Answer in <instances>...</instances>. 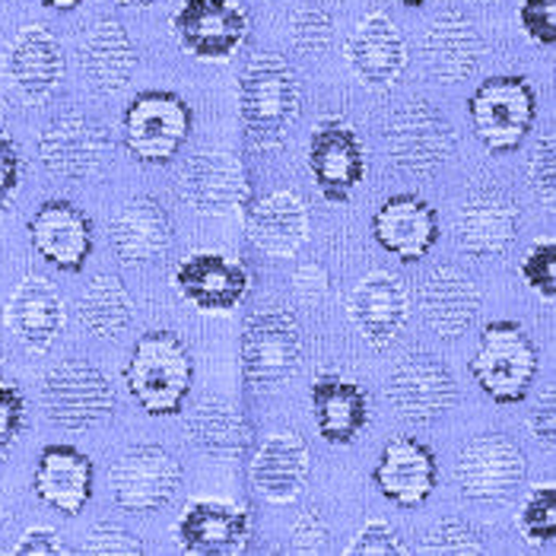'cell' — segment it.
I'll return each mask as SVG.
<instances>
[{"label": "cell", "instance_id": "obj_2", "mask_svg": "<svg viewBox=\"0 0 556 556\" xmlns=\"http://www.w3.org/2000/svg\"><path fill=\"white\" fill-rule=\"evenodd\" d=\"M125 379L134 401L150 417H172L191 391L194 359L175 331H147L134 343Z\"/></svg>", "mask_w": 556, "mask_h": 556}, {"label": "cell", "instance_id": "obj_45", "mask_svg": "<svg viewBox=\"0 0 556 556\" xmlns=\"http://www.w3.org/2000/svg\"><path fill=\"white\" fill-rule=\"evenodd\" d=\"M328 544V521L318 509H308L293 525V551L296 554H318Z\"/></svg>", "mask_w": 556, "mask_h": 556}, {"label": "cell", "instance_id": "obj_8", "mask_svg": "<svg viewBox=\"0 0 556 556\" xmlns=\"http://www.w3.org/2000/svg\"><path fill=\"white\" fill-rule=\"evenodd\" d=\"M386 147L397 169L427 175L448 163L455 150V130L432 102L414 99L388 115Z\"/></svg>", "mask_w": 556, "mask_h": 556}, {"label": "cell", "instance_id": "obj_43", "mask_svg": "<svg viewBox=\"0 0 556 556\" xmlns=\"http://www.w3.org/2000/svg\"><path fill=\"white\" fill-rule=\"evenodd\" d=\"M528 181H531V191L538 194V201H544L547 207H554L556 194V150H554V134H544L534 156H531V166H528Z\"/></svg>", "mask_w": 556, "mask_h": 556}, {"label": "cell", "instance_id": "obj_28", "mask_svg": "<svg viewBox=\"0 0 556 556\" xmlns=\"http://www.w3.org/2000/svg\"><path fill=\"white\" fill-rule=\"evenodd\" d=\"M36 496L64 515H80L92 496V462L77 445H48L36 465Z\"/></svg>", "mask_w": 556, "mask_h": 556}, {"label": "cell", "instance_id": "obj_31", "mask_svg": "<svg viewBox=\"0 0 556 556\" xmlns=\"http://www.w3.org/2000/svg\"><path fill=\"white\" fill-rule=\"evenodd\" d=\"M80 64L96 92L125 89L137 67V48L118 20H96L80 42Z\"/></svg>", "mask_w": 556, "mask_h": 556}, {"label": "cell", "instance_id": "obj_48", "mask_svg": "<svg viewBox=\"0 0 556 556\" xmlns=\"http://www.w3.org/2000/svg\"><path fill=\"white\" fill-rule=\"evenodd\" d=\"M293 287H296V296L302 302L318 305V302L325 300V293H328V274L318 264H302L300 270H296V277H293Z\"/></svg>", "mask_w": 556, "mask_h": 556}, {"label": "cell", "instance_id": "obj_44", "mask_svg": "<svg viewBox=\"0 0 556 556\" xmlns=\"http://www.w3.org/2000/svg\"><path fill=\"white\" fill-rule=\"evenodd\" d=\"M346 554H407V547L401 544V538H397V531L391 525H386V521H366L363 531L356 534V541L346 547Z\"/></svg>", "mask_w": 556, "mask_h": 556}, {"label": "cell", "instance_id": "obj_3", "mask_svg": "<svg viewBox=\"0 0 556 556\" xmlns=\"http://www.w3.org/2000/svg\"><path fill=\"white\" fill-rule=\"evenodd\" d=\"M302 366V331L293 312L267 305L242 328V379L257 394L290 386Z\"/></svg>", "mask_w": 556, "mask_h": 556}, {"label": "cell", "instance_id": "obj_13", "mask_svg": "<svg viewBox=\"0 0 556 556\" xmlns=\"http://www.w3.org/2000/svg\"><path fill=\"white\" fill-rule=\"evenodd\" d=\"M308 169L325 201L343 204L366 175V150L359 134L343 118L318 122L308 137Z\"/></svg>", "mask_w": 556, "mask_h": 556}, {"label": "cell", "instance_id": "obj_49", "mask_svg": "<svg viewBox=\"0 0 556 556\" xmlns=\"http://www.w3.org/2000/svg\"><path fill=\"white\" fill-rule=\"evenodd\" d=\"M16 554L20 556H54V554H67L64 541L48 531V528H33L23 534V541L16 544Z\"/></svg>", "mask_w": 556, "mask_h": 556}, {"label": "cell", "instance_id": "obj_41", "mask_svg": "<svg viewBox=\"0 0 556 556\" xmlns=\"http://www.w3.org/2000/svg\"><path fill=\"white\" fill-rule=\"evenodd\" d=\"M518 23L525 36L541 48H554L556 42V0H521Z\"/></svg>", "mask_w": 556, "mask_h": 556}, {"label": "cell", "instance_id": "obj_38", "mask_svg": "<svg viewBox=\"0 0 556 556\" xmlns=\"http://www.w3.org/2000/svg\"><path fill=\"white\" fill-rule=\"evenodd\" d=\"M521 277L525 283L541 296V300H556V242L554 236H544L531 245V252L521 261Z\"/></svg>", "mask_w": 556, "mask_h": 556}, {"label": "cell", "instance_id": "obj_27", "mask_svg": "<svg viewBox=\"0 0 556 556\" xmlns=\"http://www.w3.org/2000/svg\"><path fill=\"white\" fill-rule=\"evenodd\" d=\"M518 207L503 191H477L458 211V245L477 261L500 257L515 242Z\"/></svg>", "mask_w": 556, "mask_h": 556}, {"label": "cell", "instance_id": "obj_20", "mask_svg": "<svg viewBox=\"0 0 556 556\" xmlns=\"http://www.w3.org/2000/svg\"><path fill=\"white\" fill-rule=\"evenodd\" d=\"M249 538H252L249 513L232 503L194 500L178 518V544L185 554L236 556L249 547Z\"/></svg>", "mask_w": 556, "mask_h": 556}, {"label": "cell", "instance_id": "obj_11", "mask_svg": "<svg viewBox=\"0 0 556 556\" xmlns=\"http://www.w3.org/2000/svg\"><path fill=\"white\" fill-rule=\"evenodd\" d=\"M172 36L198 61H229L249 39V16L236 0H185L172 16Z\"/></svg>", "mask_w": 556, "mask_h": 556}, {"label": "cell", "instance_id": "obj_15", "mask_svg": "<svg viewBox=\"0 0 556 556\" xmlns=\"http://www.w3.org/2000/svg\"><path fill=\"white\" fill-rule=\"evenodd\" d=\"M109 156V130L89 115H61L39 137V160L51 175L84 181Z\"/></svg>", "mask_w": 556, "mask_h": 556}, {"label": "cell", "instance_id": "obj_35", "mask_svg": "<svg viewBox=\"0 0 556 556\" xmlns=\"http://www.w3.org/2000/svg\"><path fill=\"white\" fill-rule=\"evenodd\" d=\"M134 318V302L128 287L115 274H99L89 280L80 296V321L96 338H118Z\"/></svg>", "mask_w": 556, "mask_h": 556}, {"label": "cell", "instance_id": "obj_51", "mask_svg": "<svg viewBox=\"0 0 556 556\" xmlns=\"http://www.w3.org/2000/svg\"><path fill=\"white\" fill-rule=\"evenodd\" d=\"M112 3H118V7H125V10H150V7H156V3H163V0H112Z\"/></svg>", "mask_w": 556, "mask_h": 556}, {"label": "cell", "instance_id": "obj_50", "mask_svg": "<svg viewBox=\"0 0 556 556\" xmlns=\"http://www.w3.org/2000/svg\"><path fill=\"white\" fill-rule=\"evenodd\" d=\"M42 7H48V10H61V13H71V10H77L84 0H39Z\"/></svg>", "mask_w": 556, "mask_h": 556}, {"label": "cell", "instance_id": "obj_9", "mask_svg": "<svg viewBox=\"0 0 556 556\" xmlns=\"http://www.w3.org/2000/svg\"><path fill=\"white\" fill-rule=\"evenodd\" d=\"M528 473L525 452L518 448V442L500 435V432H486L471 439L455 465V477L462 493L473 503H506L521 490Z\"/></svg>", "mask_w": 556, "mask_h": 556}, {"label": "cell", "instance_id": "obj_18", "mask_svg": "<svg viewBox=\"0 0 556 556\" xmlns=\"http://www.w3.org/2000/svg\"><path fill=\"white\" fill-rule=\"evenodd\" d=\"M346 64L359 84L382 92L401 80L407 67V42L388 13H369L359 20L346 42Z\"/></svg>", "mask_w": 556, "mask_h": 556}, {"label": "cell", "instance_id": "obj_37", "mask_svg": "<svg viewBox=\"0 0 556 556\" xmlns=\"http://www.w3.org/2000/svg\"><path fill=\"white\" fill-rule=\"evenodd\" d=\"M334 29H338L334 10L328 3L315 0V3L296 10V16H293V45L302 54H321L334 39Z\"/></svg>", "mask_w": 556, "mask_h": 556}, {"label": "cell", "instance_id": "obj_22", "mask_svg": "<svg viewBox=\"0 0 556 556\" xmlns=\"http://www.w3.org/2000/svg\"><path fill=\"white\" fill-rule=\"evenodd\" d=\"M483 308V293L468 274L455 267H435L420 283V315L429 328L452 341L473 328Z\"/></svg>", "mask_w": 556, "mask_h": 556}, {"label": "cell", "instance_id": "obj_5", "mask_svg": "<svg viewBox=\"0 0 556 556\" xmlns=\"http://www.w3.org/2000/svg\"><path fill=\"white\" fill-rule=\"evenodd\" d=\"M42 404L54 427L86 432L112 420L115 388L96 363L64 359L45 376Z\"/></svg>", "mask_w": 556, "mask_h": 556}, {"label": "cell", "instance_id": "obj_30", "mask_svg": "<svg viewBox=\"0 0 556 556\" xmlns=\"http://www.w3.org/2000/svg\"><path fill=\"white\" fill-rule=\"evenodd\" d=\"M109 239L115 255L125 264H147L169 252L172 219L153 198H130L118 214L112 216Z\"/></svg>", "mask_w": 556, "mask_h": 556}, {"label": "cell", "instance_id": "obj_26", "mask_svg": "<svg viewBox=\"0 0 556 556\" xmlns=\"http://www.w3.org/2000/svg\"><path fill=\"white\" fill-rule=\"evenodd\" d=\"M420 51L429 77H435L439 84H462L471 77L483 58V39L468 16L448 10L429 23Z\"/></svg>", "mask_w": 556, "mask_h": 556}, {"label": "cell", "instance_id": "obj_47", "mask_svg": "<svg viewBox=\"0 0 556 556\" xmlns=\"http://www.w3.org/2000/svg\"><path fill=\"white\" fill-rule=\"evenodd\" d=\"M528 427H531V435L541 439L547 448H554V435H556V391L554 386H547L541 391L534 410L528 414Z\"/></svg>", "mask_w": 556, "mask_h": 556}, {"label": "cell", "instance_id": "obj_53", "mask_svg": "<svg viewBox=\"0 0 556 556\" xmlns=\"http://www.w3.org/2000/svg\"><path fill=\"white\" fill-rule=\"evenodd\" d=\"M477 3H490V0H477Z\"/></svg>", "mask_w": 556, "mask_h": 556}, {"label": "cell", "instance_id": "obj_4", "mask_svg": "<svg viewBox=\"0 0 556 556\" xmlns=\"http://www.w3.org/2000/svg\"><path fill=\"white\" fill-rule=\"evenodd\" d=\"M541 356L518 321H490L471 356V376L496 404H518L538 379Z\"/></svg>", "mask_w": 556, "mask_h": 556}, {"label": "cell", "instance_id": "obj_23", "mask_svg": "<svg viewBox=\"0 0 556 556\" xmlns=\"http://www.w3.org/2000/svg\"><path fill=\"white\" fill-rule=\"evenodd\" d=\"M3 67H7L13 89L23 99L42 102L64 80L67 58H64L61 42L45 26H26L16 33V39L7 48Z\"/></svg>", "mask_w": 556, "mask_h": 556}, {"label": "cell", "instance_id": "obj_33", "mask_svg": "<svg viewBox=\"0 0 556 556\" xmlns=\"http://www.w3.org/2000/svg\"><path fill=\"white\" fill-rule=\"evenodd\" d=\"M249 236L267 255H296L308 239V211L293 191H270L249 211Z\"/></svg>", "mask_w": 556, "mask_h": 556}, {"label": "cell", "instance_id": "obj_6", "mask_svg": "<svg viewBox=\"0 0 556 556\" xmlns=\"http://www.w3.org/2000/svg\"><path fill=\"white\" fill-rule=\"evenodd\" d=\"M191 134V109L169 89H147L130 99L125 112V143L130 156L147 166H166Z\"/></svg>", "mask_w": 556, "mask_h": 556}, {"label": "cell", "instance_id": "obj_40", "mask_svg": "<svg viewBox=\"0 0 556 556\" xmlns=\"http://www.w3.org/2000/svg\"><path fill=\"white\" fill-rule=\"evenodd\" d=\"M86 554L99 556H137L143 554V544L137 541V534L122 528L118 521H102L89 531L86 538Z\"/></svg>", "mask_w": 556, "mask_h": 556}, {"label": "cell", "instance_id": "obj_7", "mask_svg": "<svg viewBox=\"0 0 556 556\" xmlns=\"http://www.w3.org/2000/svg\"><path fill=\"white\" fill-rule=\"evenodd\" d=\"M471 125L490 153H513L534 128L538 96L525 77H490L473 89Z\"/></svg>", "mask_w": 556, "mask_h": 556}, {"label": "cell", "instance_id": "obj_52", "mask_svg": "<svg viewBox=\"0 0 556 556\" xmlns=\"http://www.w3.org/2000/svg\"><path fill=\"white\" fill-rule=\"evenodd\" d=\"M397 3H404V7H424L427 0H397Z\"/></svg>", "mask_w": 556, "mask_h": 556}, {"label": "cell", "instance_id": "obj_42", "mask_svg": "<svg viewBox=\"0 0 556 556\" xmlns=\"http://www.w3.org/2000/svg\"><path fill=\"white\" fill-rule=\"evenodd\" d=\"M23 429H26V397L13 382L0 379V455L13 448Z\"/></svg>", "mask_w": 556, "mask_h": 556}, {"label": "cell", "instance_id": "obj_34", "mask_svg": "<svg viewBox=\"0 0 556 556\" xmlns=\"http://www.w3.org/2000/svg\"><path fill=\"white\" fill-rule=\"evenodd\" d=\"M245 424L232 401L226 397H201L188 414V439L198 452L214 458H239L245 452Z\"/></svg>", "mask_w": 556, "mask_h": 556}, {"label": "cell", "instance_id": "obj_12", "mask_svg": "<svg viewBox=\"0 0 556 556\" xmlns=\"http://www.w3.org/2000/svg\"><path fill=\"white\" fill-rule=\"evenodd\" d=\"M181 486V468L163 445L140 442L112 468V493L115 503L134 515L160 513L166 509Z\"/></svg>", "mask_w": 556, "mask_h": 556}, {"label": "cell", "instance_id": "obj_32", "mask_svg": "<svg viewBox=\"0 0 556 556\" xmlns=\"http://www.w3.org/2000/svg\"><path fill=\"white\" fill-rule=\"evenodd\" d=\"M312 410L318 432L331 445H350L369 424L366 391L334 372H321L312 382Z\"/></svg>", "mask_w": 556, "mask_h": 556}, {"label": "cell", "instance_id": "obj_16", "mask_svg": "<svg viewBox=\"0 0 556 556\" xmlns=\"http://www.w3.org/2000/svg\"><path fill=\"white\" fill-rule=\"evenodd\" d=\"M175 290L181 300L207 315H226L232 312L249 293V270L229 255L219 252H194L175 270Z\"/></svg>", "mask_w": 556, "mask_h": 556}, {"label": "cell", "instance_id": "obj_1", "mask_svg": "<svg viewBox=\"0 0 556 556\" xmlns=\"http://www.w3.org/2000/svg\"><path fill=\"white\" fill-rule=\"evenodd\" d=\"M239 115L255 147H277L300 118V77L283 54H252L239 77Z\"/></svg>", "mask_w": 556, "mask_h": 556}, {"label": "cell", "instance_id": "obj_21", "mask_svg": "<svg viewBox=\"0 0 556 556\" xmlns=\"http://www.w3.org/2000/svg\"><path fill=\"white\" fill-rule=\"evenodd\" d=\"M29 242L58 270L77 274L92 252V223L71 201H45L29 219Z\"/></svg>", "mask_w": 556, "mask_h": 556}, {"label": "cell", "instance_id": "obj_19", "mask_svg": "<svg viewBox=\"0 0 556 556\" xmlns=\"http://www.w3.org/2000/svg\"><path fill=\"white\" fill-rule=\"evenodd\" d=\"M410 318V296L401 277L376 270L359 280L350 296V321L372 350H386Z\"/></svg>", "mask_w": 556, "mask_h": 556}, {"label": "cell", "instance_id": "obj_25", "mask_svg": "<svg viewBox=\"0 0 556 556\" xmlns=\"http://www.w3.org/2000/svg\"><path fill=\"white\" fill-rule=\"evenodd\" d=\"M372 236L388 255L420 261L439 242V216L420 194H394L372 216Z\"/></svg>", "mask_w": 556, "mask_h": 556}, {"label": "cell", "instance_id": "obj_24", "mask_svg": "<svg viewBox=\"0 0 556 556\" xmlns=\"http://www.w3.org/2000/svg\"><path fill=\"white\" fill-rule=\"evenodd\" d=\"M67 312L61 293L45 280V277H23L16 290L10 293L3 308V325L7 331L29 350H48L64 331Z\"/></svg>", "mask_w": 556, "mask_h": 556}, {"label": "cell", "instance_id": "obj_46", "mask_svg": "<svg viewBox=\"0 0 556 556\" xmlns=\"http://www.w3.org/2000/svg\"><path fill=\"white\" fill-rule=\"evenodd\" d=\"M20 172H23V160L20 150L13 143V137L7 130H0V207L10 204V198L20 188Z\"/></svg>", "mask_w": 556, "mask_h": 556}, {"label": "cell", "instance_id": "obj_17", "mask_svg": "<svg viewBox=\"0 0 556 556\" xmlns=\"http://www.w3.org/2000/svg\"><path fill=\"white\" fill-rule=\"evenodd\" d=\"M379 493L401 509H420L439 483L432 448L414 435H394L372 471Z\"/></svg>", "mask_w": 556, "mask_h": 556}, {"label": "cell", "instance_id": "obj_36", "mask_svg": "<svg viewBox=\"0 0 556 556\" xmlns=\"http://www.w3.org/2000/svg\"><path fill=\"white\" fill-rule=\"evenodd\" d=\"M518 531L531 547H551L556 541V486L541 483L528 493L521 513H518Z\"/></svg>", "mask_w": 556, "mask_h": 556}, {"label": "cell", "instance_id": "obj_14", "mask_svg": "<svg viewBox=\"0 0 556 556\" xmlns=\"http://www.w3.org/2000/svg\"><path fill=\"white\" fill-rule=\"evenodd\" d=\"M185 201L204 216H229L249 204V175L229 150H201L181 175Z\"/></svg>", "mask_w": 556, "mask_h": 556}, {"label": "cell", "instance_id": "obj_10", "mask_svg": "<svg viewBox=\"0 0 556 556\" xmlns=\"http://www.w3.org/2000/svg\"><path fill=\"white\" fill-rule=\"evenodd\" d=\"M388 401L401 420L427 427L458 404V382L439 356L410 353L388 376Z\"/></svg>", "mask_w": 556, "mask_h": 556}, {"label": "cell", "instance_id": "obj_39", "mask_svg": "<svg viewBox=\"0 0 556 556\" xmlns=\"http://www.w3.org/2000/svg\"><path fill=\"white\" fill-rule=\"evenodd\" d=\"M427 554H483V541L477 534V528H471L462 518H445L439 521L424 541Z\"/></svg>", "mask_w": 556, "mask_h": 556}, {"label": "cell", "instance_id": "obj_29", "mask_svg": "<svg viewBox=\"0 0 556 556\" xmlns=\"http://www.w3.org/2000/svg\"><path fill=\"white\" fill-rule=\"evenodd\" d=\"M308 445L296 432H274L257 445L252 483L267 503H293L308 480Z\"/></svg>", "mask_w": 556, "mask_h": 556}]
</instances>
